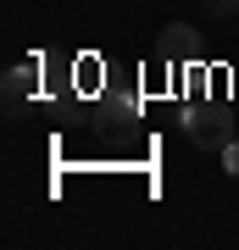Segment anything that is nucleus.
Here are the masks:
<instances>
[{
    "mask_svg": "<svg viewBox=\"0 0 239 250\" xmlns=\"http://www.w3.org/2000/svg\"><path fill=\"white\" fill-rule=\"evenodd\" d=\"M184 134H189V145H200V150H222V145L234 139V117L222 106H189L184 111Z\"/></svg>",
    "mask_w": 239,
    "mask_h": 250,
    "instance_id": "f257e3e1",
    "label": "nucleus"
},
{
    "mask_svg": "<svg viewBox=\"0 0 239 250\" xmlns=\"http://www.w3.org/2000/svg\"><path fill=\"white\" fill-rule=\"evenodd\" d=\"M161 50H167V56H178V62L200 56V45H195V28H189V22H173L167 34H161Z\"/></svg>",
    "mask_w": 239,
    "mask_h": 250,
    "instance_id": "f03ea898",
    "label": "nucleus"
},
{
    "mask_svg": "<svg viewBox=\"0 0 239 250\" xmlns=\"http://www.w3.org/2000/svg\"><path fill=\"white\" fill-rule=\"evenodd\" d=\"M34 83H39V72H34V62L11 67V72H6V100H28V95H34Z\"/></svg>",
    "mask_w": 239,
    "mask_h": 250,
    "instance_id": "7ed1b4c3",
    "label": "nucleus"
},
{
    "mask_svg": "<svg viewBox=\"0 0 239 250\" xmlns=\"http://www.w3.org/2000/svg\"><path fill=\"white\" fill-rule=\"evenodd\" d=\"M217 156H222V172H234V178H239V139H228Z\"/></svg>",
    "mask_w": 239,
    "mask_h": 250,
    "instance_id": "20e7f679",
    "label": "nucleus"
},
{
    "mask_svg": "<svg viewBox=\"0 0 239 250\" xmlns=\"http://www.w3.org/2000/svg\"><path fill=\"white\" fill-rule=\"evenodd\" d=\"M212 6V17H239V0H206Z\"/></svg>",
    "mask_w": 239,
    "mask_h": 250,
    "instance_id": "39448f33",
    "label": "nucleus"
}]
</instances>
